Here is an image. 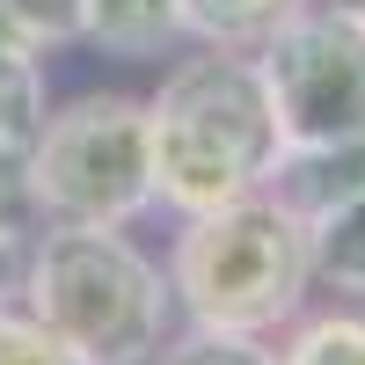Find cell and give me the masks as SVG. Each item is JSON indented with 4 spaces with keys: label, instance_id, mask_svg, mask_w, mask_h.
Masks as SVG:
<instances>
[{
    "label": "cell",
    "instance_id": "10",
    "mask_svg": "<svg viewBox=\"0 0 365 365\" xmlns=\"http://www.w3.org/2000/svg\"><path fill=\"white\" fill-rule=\"evenodd\" d=\"M278 365H365V314L358 299L329 314H299L278 344Z\"/></svg>",
    "mask_w": 365,
    "mask_h": 365
},
{
    "label": "cell",
    "instance_id": "14",
    "mask_svg": "<svg viewBox=\"0 0 365 365\" xmlns=\"http://www.w3.org/2000/svg\"><path fill=\"white\" fill-rule=\"evenodd\" d=\"M44 227L37 190H29V146H0V241H22Z\"/></svg>",
    "mask_w": 365,
    "mask_h": 365
},
{
    "label": "cell",
    "instance_id": "3",
    "mask_svg": "<svg viewBox=\"0 0 365 365\" xmlns=\"http://www.w3.org/2000/svg\"><path fill=\"white\" fill-rule=\"evenodd\" d=\"M168 292L182 322L212 329H256L278 336L307 314L314 292V256H307V220L278 190H249L212 212H182L168 241Z\"/></svg>",
    "mask_w": 365,
    "mask_h": 365
},
{
    "label": "cell",
    "instance_id": "5",
    "mask_svg": "<svg viewBox=\"0 0 365 365\" xmlns=\"http://www.w3.org/2000/svg\"><path fill=\"white\" fill-rule=\"evenodd\" d=\"M256 66L270 81L285 154L365 139V15L344 0H307L256 44Z\"/></svg>",
    "mask_w": 365,
    "mask_h": 365
},
{
    "label": "cell",
    "instance_id": "12",
    "mask_svg": "<svg viewBox=\"0 0 365 365\" xmlns=\"http://www.w3.org/2000/svg\"><path fill=\"white\" fill-rule=\"evenodd\" d=\"M0 365H88L51 322H37L22 307V292L0 299Z\"/></svg>",
    "mask_w": 365,
    "mask_h": 365
},
{
    "label": "cell",
    "instance_id": "7",
    "mask_svg": "<svg viewBox=\"0 0 365 365\" xmlns=\"http://www.w3.org/2000/svg\"><path fill=\"white\" fill-rule=\"evenodd\" d=\"M81 44L117 51V58H161L190 44V22H182V0H88Z\"/></svg>",
    "mask_w": 365,
    "mask_h": 365
},
{
    "label": "cell",
    "instance_id": "1",
    "mask_svg": "<svg viewBox=\"0 0 365 365\" xmlns=\"http://www.w3.org/2000/svg\"><path fill=\"white\" fill-rule=\"evenodd\" d=\"M146 132H154V205H168L175 220L270 190L285 168L270 81L241 44H197L190 58H175L146 96Z\"/></svg>",
    "mask_w": 365,
    "mask_h": 365
},
{
    "label": "cell",
    "instance_id": "9",
    "mask_svg": "<svg viewBox=\"0 0 365 365\" xmlns=\"http://www.w3.org/2000/svg\"><path fill=\"white\" fill-rule=\"evenodd\" d=\"M146 365H278V344L256 329H212V322H182L161 336V351Z\"/></svg>",
    "mask_w": 365,
    "mask_h": 365
},
{
    "label": "cell",
    "instance_id": "2",
    "mask_svg": "<svg viewBox=\"0 0 365 365\" xmlns=\"http://www.w3.org/2000/svg\"><path fill=\"white\" fill-rule=\"evenodd\" d=\"M22 307L51 322L88 365H146L175 322L168 270L125 227L44 220L22 241Z\"/></svg>",
    "mask_w": 365,
    "mask_h": 365
},
{
    "label": "cell",
    "instance_id": "8",
    "mask_svg": "<svg viewBox=\"0 0 365 365\" xmlns=\"http://www.w3.org/2000/svg\"><path fill=\"white\" fill-rule=\"evenodd\" d=\"M307 0H182V22H190V44H241L256 51L285 15H299Z\"/></svg>",
    "mask_w": 365,
    "mask_h": 365
},
{
    "label": "cell",
    "instance_id": "15",
    "mask_svg": "<svg viewBox=\"0 0 365 365\" xmlns=\"http://www.w3.org/2000/svg\"><path fill=\"white\" fill-rule=\"evenodd\" d=\"M22 285V249H15V241H0V299H8Z\"/></svg>",
    "mask_w": 365,
    "mask_h": 365
},
{
    "label": "cell",
    "instance_id": "13",
    "mask_svg": "<svg viewBox=\"0 0 365 365\" xmlns=\"http://www.w3.org/2000/svg\"><path fill=\"white\" fill-rule=\"evenodd\" d=\"M0 15H8L37 51H58V44H81L88 0H0Z\"/></svg>",
    "mask_w": 365,
    "mask_h": 365
},
{
    "label": "cell",
    "instance_id": "16",
    "mask_svg": "<svg viewBox=\"0 0 365 365\" xmlns=\"http://www.w3.org/2000/svg\"><path fill=\"white\" fill-rule=\"evenodd\" d=\"M344 8H358V15H365V0H344Z\"/></svg>",
    "mask_w": 365,
    "mask_h": 365
},
{
    "label": "cell",
    "instance_id": "4",
    "mask_svg": "<svg viewBox=\"0 0 365 365\" xmlns=\"http://www.w3.org/2000/svg\"><path fill=\"white\" fill-rule=\"evenodd\" d=\"M29 190L44 220L66 227H132L154 212V132L146 96H73L44 110L29 139Z\"/></svg>",
    "mask_w": 365,
    "mask_h": 365
},
{
    "label": "cell",
    "instance_id": "6",
    "mask_svg": "<svg viewBox=\"0 0 365 365\" xmlns=\"http://www.w3.org/2000/svg\"><path fill=\"white\" fill-rule=\"evenodd\" d=\"M299 220H307L314 285H329L336 299H365V175L336 182V190L314 197Z\"/></svg>",
    "mask_w": 365,
    "mask_h": 365
},
{
    "label": "cell",
    "instance_id": "11",
    "mask_svg": "<svg viewBox=\"0 0 365 365\" xmlns=\"http://www.w3.org/2000/svg\"><path fill=\"white\" fill-rule=\"evenodd\" d=\"M44 51L0 44V146H29L44 125Z\"/></svg>",
    "mask_w": 365,
    "mask_h": 365
}]
</instances>
